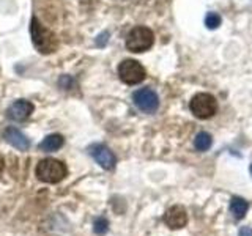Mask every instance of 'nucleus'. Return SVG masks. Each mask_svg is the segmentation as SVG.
I'll list each match as a JSON object with an SVG mask.
<instances>
[{"label":"nucleus","instance_id":"1a4fd4ad","mask_svg":"<svg viewBox=\"0 0 252 236\" xmlns=\"http://www.w3.org/2000/svg\"><path fill=\"white\" fill-rule=\"evenodd\" d=\"M33 110L35 107L30 101L19 99V101H14L10 106V109L6 110V115L14 121H26L27 118H30V115L33 114Z\"/></svg>","mask_w":252,"mask_h":236},{"label":"nucleus","instance_id":"ddd939ff","mask_svg":"<svg viewBox=\"0 0 252 236\" xmlns=\"http://www.w3.org/2000/svg\"><path fill=\"white\" fill-rule=\"evenodd\" d=\"M213 144V139L208 132H199L194 139V147L199 149V151H207V149H210Z\"/></svg>","mask_w":252,"mask_h":236},{"label":"nucleus","instance_id":"39448f33","mask_svg":"<svg viewBox=\"0 0 252 236\" xmlns=\"http://www.w3.org/2000/svg\"><path fill=\"white\" fill-rule=\"evenodd\" d=\"M118 77L126 85H136L147 77V71L137 60L126 59L118 65Z\"/></svg>","mask_w":252,"mask_h":236},{"label":"nucleus","instance_id":"dca6fc26","mask_svg":"<svg viewBox=\"0 0 252 236\" xmlns=\"http://www.w3.org/2000/svg\"><path fill=\"white\" fill-rule=\"evenodd\" d=\"M107 36H109L107 31H104V33H101V35L96 38V46H99V47H104V46H106V41L109 39Z\"/></svg>","mask_w":252,"mask_h":236},{"label":"nucleus","instance_id":"6ab92c4d","mask_svg":"<svg viewBox=\"0 0 252 236\" xmlns=\"http://www.w3.org/2000/svg\"><path fill=\"white\" fill-rule=\"evenodd\" d=\"M251 173H252V164H251Z\"/></svg>","mask_w":252,"mask_h":236},{"label":"nucleus","instance_id":"2eb2a0df","mask_svg":"<svg viewBox=\"0 0 252 236\" xmlns=\"http://www.w3.org/2000/svg\"><path fill=\"white\" fill-rule=\"evenodd\" d=\"M205 26L208 29H218L220 26V16L218 13H208L207 18H205Z\"/></svg>","mask_w":252,"mask_h":236},{"label":"nucleus","instance_id":"20e7f679","mask_svg":"<svg viewBox=\"0 0 252 236\" xmlns=\"http://www.w3.org/2000/svg\"><path fill=\"white\" fill-rule=\"evenodd\" d=\"M189 107H191V112L197 118L207 120V118H211L218 112V101L210 93H199L191 99Z\"/></svg>","mask_w":252,"mask_h":236},{"label":"nucleus","instance_id":"6e6552de","mask_svg":"<svg viewBox=\"0 0 252 236\" xmlns=\"http://www.w3.org/2000/svg\"><path fill=\"white\" fill-rule=\"evenodd\" d=\"M90 153L93 156V159L96 161L104 170H112L115 167L117 157L106 145H94L90 148Z\"/></svg>","mask_w":252,"mask_h":236},{"label":"nucleus","instance_id":"f03ea898","mask_svg":"<svg viewBox=\"0 0 252 236\" xmlns=\"http://www.w3.org/2000/svg\"><path fill=\"white\" fill-rule=\"evenodd\" d=\"M66 165L63 164L59 159H52V157H47V159L39 161L36 165V177L39 181L43 183H49V184H55L62 181L66 177Z\"/></svg>","mask_w":252,"mask_h":236},{"label":"nucleus","instance_id":"0eeeda50","mask_svg":"<svg viewBox=\"0 0 252 236\" xmlns=\"http://www.w3.org/2000/svg\"><path fill=\"white\" fill-rule=\"evenodd\" d=\"M164 222L172 230H178V228H183L188 224V212L183 206L175 205V206L169 208L164 214Z\"/></svg>","mask_w":252,"mask_h":236},{"label":"nucleus","instance_id":"423d86ee","mask_svg":"<svg viewBox=\"0 0 252 236\" xmlns=\"http://www.w3.org/2000/svg\"><path fill=\"white\" fill-rule=\"evenodd\" d=\"M134 104L145 114H153L159 107V98L152 88H140L132 94Z\"/></svg>","mask_w":252,"mask_h":236},{"label":"nucleus","instance_id":"a211bd4d","mask_svg":"<svg viewBox=\"0 0 252 236\" xmlns=\"http://www.w3.org/2000/svg\"><path fill=\"white\" fill-rule=\"evenodd\" d=\"M3 167H5V161H3V157L0 156V173L3 172Z\"/></svg>","mask_w":252,"mask_h":236},{"label":"nucleus","instance_id":"4468645a","mask_svg":"<svg viewBox=\"0 0 252 236\" xmlns=\"http://www.w3.org/2000/svg\"><path fill=\"white\" fill-rule=\"evenodd\" d=\"M93 230L96 235H104L109 230V222L106 217H98L93 224Z\"/></svg>","mask_w":252,"mask_h":236},{"label":"nucleus","instance_id":"f3484780","mask_svg":"<svg viewBox=\"0 0 252 236\" xmlns=\"http://www.w3.org/2000/svg\"><path fill=\"white\" fill-rule=\"evenodd\" d=\"M238 236H252V228L251 227H241Z\"/></svg>","mask_w":252,"mask_h":236},{"label":"nucleus","instance_id":"f8f14e48","mask_svg":"<svg viewBox=\"0 0 252 236\" xmlns=\"http://www.w3.org/2000/svg\"><path fill=\"white\" fill-rule=\"evenodd\" d=\"M249 209V203L241 199V197H233L232 202H230V211L235 219H243L246 216V212Z\"/></svg>","mask_w":252,"mask_h":236},{"label":"nucleus","instance_id":"7ed1b4c3","mask_svg":"<svg viewBox=\"0 0 252 236\" xmlns=\"http://www.w3.org/2000/svg\"><path fill=\"white\" fill-rule=\"evenodd\" d=\"M153 43L155 35L148 27H134L128 33V36H126V47H128V51L136 54L148 51L153 46Z\"/></svg>","mask_w":252,"mask_h":236},{"label":"nucleus","instance_id":"9b49d317","mask_svg":"<svg viewBox=\"0 0 252 236\" xmlns=\"http://www.w3.org/2000/svg\"><path fill=\"white\" fill-rule=\"evenodd\" d=\"M63 144H65V139H63L60 134H51V136H47L41 144H39V149L46 153H52V151H57L59 148H62Z\"/></svg>","mask_w":252,"mask_h":236},{"label":"nucleus","instance_id":"9d476101","mask_svg":"<svg viewBox=\"0 0 252 236\" xmlns=\"http://www.w3.org/2000/svg\"><path fill=\"white\" fill-rule=\"evenodd\" d=\"M3 137L8 144L14 147L16 149H19V151H27L30 148V140L16 128H6L3 132Z\"/></svg>","mask_w":252,"mask_h":236},{"label":"nucleus","instance_id":"f257e3e1","mask_svg":"<svg viewBox=\"0 0 252 236\" xmlns=\"http://www.w3.org/2000/svg\"><path fill=\"white\" fill-rule=\"evenodd\" d=\"M30 33H32V43L36 47L39 54H54L59 47V38L57 35L44 27L35 16L30 21Z\"/></svg>","mask_w":252,"mask_h":236}]
</instances>
